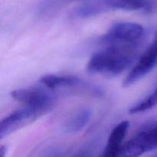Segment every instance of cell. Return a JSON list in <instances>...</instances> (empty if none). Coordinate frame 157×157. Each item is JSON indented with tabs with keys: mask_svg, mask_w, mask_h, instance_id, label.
<instances>
[{
	"mask_svg": "<svg viewBox=\"0 0 157 157\" xmlns=\"http://www.w3.org/2000/svg\"><path fill=\"white\" fill-rule=\"evenodd\" d=\"M102 49L91 56L87 71L91 74L114 77L127 69L136 58L137 43L101 42Z\"/></svg>",
	"mask_w": 157,
	"mask_h": 157,
	"instance_id": "obj_1",
	"label": "cell"
},
{
	"mask_svg": "<svg viewBox=\"0 0 157 157\" xmlns=\"http://www.w3.org/2000/svg\"><path fill=\"white\" fill-rule=\"evenodd\" d=\"M130 127V122L124 121L118 124L110 133L107 140V145L103 153V156L105 157L120 156L123 142L125 138L127 132Z\"/></svg>",
	"mask_w": 157,
	"mask_h": 157,
	"instance_id": "obj_7",
	"label": "cell"
},
{
	"mask_svg": "<svg viewBox=\"0 0 157 157\" xmlns=\"http://www.w3.org/2000/svg\"><path fill=\"white\" fill-rule=\"evenodd\" d=\"M157 149V121L148 123L130 141L124 144L120 156H139Z\"/></svg>",
	"mask_w": 157,
	"mask_h": 157,
	"instance_id": "obj_2",
	"label": "cell"
},
{
	"mask_svg": "<svg viewBox=\"0 0 157 157\" xmlns=\"http://www.w3.org/2000/svg\"><path fill=\"white\" fill-rule=\"evenodd\" d=\"M104 2L109 10L144 9L146 11H150L153 9L155 0H104Z\"/></svg>",
	"mask_w": 157,
	"mask_h": 157,
	"instance_id": "obj_10",
	"label": "cell"
},
{
	"mask_svg": "<svg viewBox=\"0 0 157 157\" xmlns=\"http://www.w3.org/2000/svg\"><path fill=\"white\" fill-rule=\"evenodd\" d=\"M157 64V31L154 38L147 47L145 52L141 55L133 68L126 77L123 83L124 87H130L142 79L144 76L151 71Z\"/></svg>",
	"mask_w": 157,
	"mask_h": 157,
	"instance_id": "obj_6",
	"label": "cell"
},
{
	"mask_svg": "<svg viewBox=\"0 0 157 157\" xmlns=\"http://www.w3.org/2000/svg\"><path fill=\"white\" fill-rule=\"evenodd\" d=\"M92 110L88 107H83L67 118L61 127V131L67 134H73L81 131L90 122Z\"/></svg>",
	"mask_w": 157,
	"mask_h": 157,
	"instance_id": "obj_8",
	"label": "cell"
},
{
	"mask_svg": "<svg viewBox=\"0 0 157 157\" xmlns=\"http://www.w3.org/2000/svg\"><path fill=\"white\" fill-rule=\"evenodd\" d=\"M156 105H157V87L147 98L132 107L129 110V113L131 114L140 113V112L150 110Z\"/></svg>",
	"mask_w": 157,
	"mask_h": 157,
	"instance_id": "obj_12",
	"label": "cell"
},
{
	"mask_svg": "<svg viewBox=\"0 0 157 157\" xmlns=\"http://www.w3.org/2000/svg\"><path fill=\"white\" fill-rule=\"evenodd\" d=\"M40 82L44 84L47 88L51 90L66 88V87H75L83 85L80 78L75 76H60L55 75H47L41 77Z\"/></svg>",
	"mask_w": 157,
	"mask_h": 157,
	"instance_id": "obj_9",
	"label": "cell"
},
{
	"mask_svg": "<svg viewBox=\"0 0 157 157\" xmlns=\"http://www.w3.org/2000/svg\"><path fill=\"white\" fill-rule=\"evenodd\" d=\"M144 29L135 22L121 21L112 25L107 33L104 35L101 42H119L135 44L142 38Z\"/></svg>",
	"mask_w": 157,
	"mask_h": 157,
	"instance_id": "obj_4",
	"label": "cell"
},
{
	"mask_svg": "<svg viewBox=\"0 0 157 157\" xmlns=\"http://www.w3.org/2000/svg\"><path fill=\"white\" fill-rule=\"evenodd\" d=\"M8 148L6 147V146H2L1 149H0V153H1V156L4 157L6 155V153H7Z\"/></svg>",
	"mask_w": 157,
	"mask_h": 157,
	"instance_id": "obj_13",
	"label": "cell"
},
{
	"mask_svg": "<svg viewBox=\"0 0 157 157\" xmlns=\"http://www.w3.org/2000/svg\"><path fill=\"white\" fill-rule=\"evenodd\" d=\"M107 10L109 9L104 3V0H95L77 8L74 11L73 16L79 18H89L99 15Z\"/></svg>",
	"mask_w": 157,
	"mask_h": 157,
	"instance_id": "obj_11",
	"label": "cell"
},
{
	"mask_svg": "<svg viewBox=\"0 0 157 157\" xmlns=\"http://www.w3.org/2000/svg\"><path fill=\"white\" fill-rule=\"evenodd\" d=\"M46 110L25 106L5 117L0 124V139H3L24 126L48 113Z\"/></svg>",
	"mask_w": 157,
	"mask_h": 157,
	"instance_id": "obj_3",
	"label": "cell"
},
{
	"mask_svg": "<svg viewBox=\"0 0 157 157\" xmlns=\"http://www.w3.org/2000/svg\"><path fill=\"white\" fill-rule=\"evenodd\" d=\"M11 96L25 106L44 109L47 111L52 109L55 102V95L41 87L17 89L11 92Z\"/></svg>",
	"mask_w": 157,
	"mask_h": 157,
	"instance_id": "obj_5",
	"label": "cell"
}]
</instances>
